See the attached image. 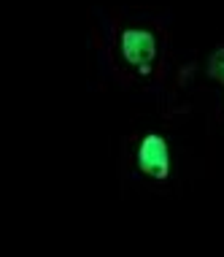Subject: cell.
Listing matches in <instances>:
<instances>
[{
  "instance_id": "obj_1",
  "label": "cell",
  "mask_w": 224,
  "mask_h": 257,
  "mask_svg": "<svg viewBox=\"0 0 224 257\" xmlns=\"http://www.w3.org/2000/svg\"><path fill=\"white\" fill-rule=\"evenodd\" d=\"M114 49L124 71L135 79H151L157 71L159 52H162V36L151 25H122L114 36Z\"/></svg>"
},
{
  "instance_id": "obj_2",
  "label": "cell",
  "mask_w": 224,
  "mask_h": 257,
  "mask_svg": "<svg viewBox=\"0 0 224 257\" xmlns=\"http://www.w3.org/2000/svg\"><path fill=\"white\" fill-rule=\"evenodd\" d=\"M132 160H135V171L141 173V176L151 179L154 184H165L173 173L170 144H167V138L162 133H157V130H146V133L135 141Z\"/></svg>"
},
{
  "instance_id": "obj_3",
  "label": "cell",
  "mask_w": 224,
  "mask_h": 257,
  "mask_svg": "<svg viewBox=\"0 0 224 257\" xmlns=\"http://www.w3.org/2000/svg\"><path fill=\"white\" fill-rule=\"evenodd\" d=\"M205 76L213 81V84H219L224 89V46H219V49H213L211 54H208V60H205Z\"/></svg>"
}]
</instances>
